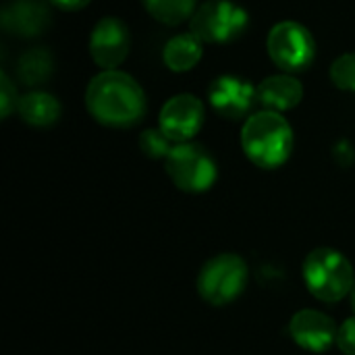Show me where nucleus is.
<instances>
[{
  "mask_svg": "<svg viewBox=\"0 0 355 355\" xmlns=\"http://www.w3.org/2000/svg\"><path fill=\"white\" fill-rule=\"evenodd\" d=\"M85 106L100 125L129 129L144 119L148 104L141 85L131 75L112 69L89 81Z\"/></svg>",
  "mask_w": 355,
  "mask_h": 355,
  "instance_id": "nucleus-1",
  "label": "nucleus"
},
{
  "mask_svg": "<svg viewBox=\"0 0 355 355\" xmlns=\"http://www.w3.org/2000/svg\"><path fill=\"white\" fill-rule=\"evenodd\" d=\"M241 148L256 166L266 171L279 168L293 152L291 125L279 112H256L241 129Z\"/></svg>",
  "mask_w": 355,
  "mask_h": 355,
  "instance_id": "nucleus-2",
  "label": "nucleus"
},
{
  "mask_svg": "<svg viewBox=\"0 0 355 355\" xmlns=\"http://www.w3.org/2000/svg\"><path fill=\"white\" fill-rule=\"evenodd\" d=\"M304 283L316 300L337 304L354 289V266L341 252L318 248L304 260Z\"/></svg>",
  "mask_w": 355,
  "mask_h": 355,
  "instance_id": "nucleus-3",
  "label": "nucleus"
},
{
  "mask_svg": "<svg viewBox=\"0 0 355 355\" xmlns=\"http://www.w3.org/2000/svg\"><path fill=\"white\" fill-rule=\"evenodd\" d=\"M250 279L248 264L237 254H220L204 264L198 277V293L200 297L216 308L229 306L235 302Z\"/></svg>",
  "mask_w": 355,
  "mask_h": 355,
  "instance_id": "nucleus-4",
  "label": "nucleus"
},
{
  "mask_svg": "<svg viewBox=\"0 0 355 355\" xmlns=\"http://www.w3.org/2000/svg\"><path fill=\"white\" fill-rule=\"evenodd\" d=\"M166 173L171 181L187 193H202L208 191L216 177L218 166L212 154L200 144H177L164 160Z\"/></svg>",
  "mask_w": 355,
  "mask_h": 355,
  "instance_id": "nucleus-5",
  "label": "nucleus"
},
{
  "mask_svg": "<svg viewBox=\"0 0 355 355\" xmlns=\"http://www.w3.org/2000/svg\"><path fill=\"white\" fill-rule=\"evenodd\" d=\"M248 25V12L231 0H208L191 17V33L206 44L235 42L245 33Z\"/></svg>",
  "mask_w": 355,
  "mask_h": 355,
  "instance_id": "nucleus-6",
  "label": "nucleus"
},
{
  "mask_svg": "<svg viewBox=\"0 0 355 355\" xmlns=\"http://www.w3.org/2000/svg\"><path fill=\"white\" fill-rule=\"evenodd\" d=\"M268 54L277 67L289 73L306 71L316 58V42L310 29L297 21L277 23L266 40Z\"/></svg>",
  "mask_w": 355,
  "mask_h": 355,
  "instance_id": "nucleus-7",
  "label": "nucleus"
},
{
  "mask_svg": "<svg viewBox=\"0 0 355 355\" xmlns=\"http://www.w3.org/2000/svg\"><path fill=\"white\" fill-rule=\"evenodd\" d=\"M131 48V33L121 19L106 17L100 19L89 37V54L98 67L104 71L116 69L127 56Z\"/></svg>",
  "mask_w": 355,
  "mask_h": 355,
  "instance_id": "nucleus-8",
  "label": "nucleus"
},
{
  "mask_svg": "<svg viewBox=\"0 0 355 355\" xmlns=\"http://www.w3.org/2000/svg\"><path fill=\"white\" fill-rule=\"evenodd\" d=\"M208 100L220 116L229 121H239L248 116L256 106L258 87L237 75H223L212 81L208 89Z\"/></svg>",
  "mask_w": 355,
  "mask_h": 355,
  "instance_id": "nucleus-9",
  "label": "nucleus"
},
{
  "mask_svg": "<svg viewBox=\"0 0 355 355\" xmlns=\"http://www.w3.org/2000/svg\"><path fill=\"white\" fill-rule=\"evenodd\" d=\"M204 125V104L191 94L171 98L160 110V129L175 144H185L198 135Z\"/></svg>",
  "mask_w": 355,
  "mask_h": 355,
  "instance_id": "nucleus-10",
  "label": "nucleus"
},
{
  "mask_svg": "<svg viewBox=\"0 0 355 355\" xmlns=\"http://www.w3.org/2000/svg\"><path fill=\"white\" fill-rule=\"evenodd\" d=\"M339 329L333 318L318 310H302L289 322V335L295 345L312 354H324L337 343Z\"/></svg>",
  "mask_w": 355,
  "mask_h": 355,
  "instance_id": "nucleus-11",
  "label": "nucleus"
},
{
  "mask_svg": "<svg viewBox=\"0 0 355 355\" xmlns=\"http://www.w3.org/2000/svg\"><path fill=\"white\" fill-rule=\"evenodd\" d=\"M0 21L8 33L33 37L50 25V12L42 0H10L2 8Z\"/></svg>",
  "mask_w": 355,
  "mask_h": 355,
  "instance_id": "nucleus-12",
  "label": "nucleus"
},
{
  "mask_svg": "<svg viewBox=\"0 0 355 355\" xmlns=\"http://www.w3.org/2000/svg\"><path fill=\"white\" fill-rule=\"evenodd\" d=\"M304 98L302 83L291 75H272L258 85V102L272 112L295 108Z\"/></svg>",
  "mask_w": 355,
  "mask_h": 355,
  "instance_id": "nucleus-13",
  "label": "nucleus"
},
{
  "mask_svg": "<svg viewBox=\"0 0 355 355\" xmlns=\"http://www.w3.org/2000/svg\"><path fill=\"white\" fill-rule=\"evenodd\" d=\"M21 119L31 127H52L60 116V104L52 94L46 92H29L19 100L17 106Z\"/></svg>",
  "mask_w": 355,
  "mask_h": 355,
  "instance_id": "nucleus-14",
  "label": "nucleus"
},
{
  "mask_svg": "<svg viewBox=\"0 0 355 355\" xmlns=\"http://www.w3.org/2000/svg\"><path fill=\"white\" fill-rule=\"evenodd\" d=\"M202 44L204 42L193 33H181V35L171 37L164 46V52H162L164 64L175 73L191 71L204 54Z\"/></svg>",
  "mask_w": 355,
  "mask_h": 355,
  "instance_id": "nucleus-15",
  "label": "nucleus"
},
{
  "mask_svg": "<svg viewBox=\"0 0 355 355\" xmlns=\"http://www.w3.org/2000/svg\"><path fill=\"white\" fill-rule=\"evenodd\" d=\"M54 71V58L46 48H31L19 58V79L25 85H42Z\"/></svg>",
  "mask_w": 355,
  "mask_h": 355,
  "instance_id": "nucleus-16",
  "label": "nucleus"
},
{
  "mask_svg": "<svg viewBox=\"0 0 355 355\" xmlns=\"http://www.w3.org/2000/svg\"><path fill=\"white\" fill-rule=\"evenodd\" d=\"M146 10L164 25H179L198 10V0H141Z\"/></svg>",
  "mask_w": 355,
  "mask_h": 355,
  "instance_id": "nucleus-17",
  "label": "nucleus"
},
{
  "mask_svg": "<svg viewBox=\"0 0 355 355\" xmlns=\"http://www.w3.org/2000/svg\"><path fill=\"white\" fill-rule=\"evenodd\" d=\"M139 148H141V152L148 156V158H154V160H158V158H164L166 160V156L171 154V150L175 148V146H171V139L164 135V131L158 127V129H146L141 135H139Z\"/></svg>",
  "mask_w": 355,
  "mask_h": 355,
  "instance_id": "nucleus-18",
  "label": "nucleus"
},
{
  "mask_svg": "<svg viewBox=\"0 0 355 355\" xmlns=\"http://www.w3.org/2000/svg\"><path fill=\"white\" fill-rule=\"evenodd\" d=\"M331 79L339 89L355 92V54H343L333 62Z\"/></svg>",
  "mask_w": 355,
  "mask_h": 355,
  "instance_id": "nucleus-19",
  "label": "nucleus"
},
{
  "mask_svg": "<svg viewBox=\"0 0 355 355\" xmlns=\"http://www.w3.org/2000/svg\"><path fill=\"white\" fill-rule=\"evenodd\" d=\"M19 100L17 98V89L12 85V81L8 79L6 73L0 75V112H2V119H6L17 106H19Z\"/></svg>",
  "mask_w": 355,
  "mask_h": 355,
  "instance_id": "nucleus-20",
  "label": "nucleus"
},
{
  "mask_svg": "<svg viewBox=\"0 0 355 355\" xmlns=\"http://www.w3.org/2000/svg\"><path fill=\"white\" fill-rule=\"evenodd\" d=\"M337 347L345 355H355V316L347 318L337 333Z\"/></svg>",
  "mask_w": 355,
  "mask_h": 355,
  "instance_id": "nucleus-21",
  "label": "nucleus"
},
{
  "mask_svg": "<svg viewBox=\"0 0 355 355\" xmlns=\"http://www.w3.org/2000/svg\"><path fill=\"white\" fill-rule=\"evenodd\" d=\"M56 8L60 10H67V12H75V10H81L85 8L92 0H50Z\"/></svg>",
  "mask_w": 355,
  "mask_h": 355,
  "instance_id": "nucleus-22",
  "label": "nucleus"
},
{
  "mask_svg": "<svg viewBox=\"0 0 355 355\" xmlns=\"http://www.w3.org/2000/svg\"><path fill=\"white\" fill-rule=\"evenodd\" d=\"M352 306H354V312H355V283H354V289H352Z\"/></svg>",
  "mask_w": 355,
  "mask_h": 355,
  "instance_id": "nucleus-23",
  "label": "nucleus"
}]
</instances>
